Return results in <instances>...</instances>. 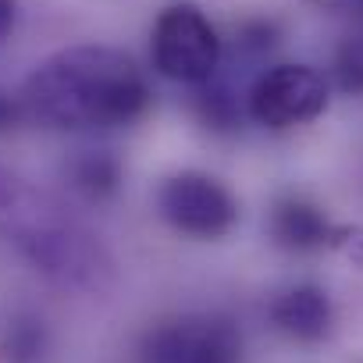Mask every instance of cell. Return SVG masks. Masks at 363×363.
Returning a JSON list of instances; mask_svg holds the SVG:
<instances>
[{
  "label": "cell",
  "mask_w": 363,
  "mask_h": 363,
  "mask_svg": "<svg viewBox=\"0 0 363 363\" xmlns=\"http://www.w3.org/2000/svg\"><path fill=\"white\" fill-rule=\"evenodd\" d=\"M0 235L15 242L36 271L65 285H96L107 271L100 242L47 193L0 167Z\"/></svg>",
  "instance_id": "cell-2"
},
{
  "label": "cell",
  "mask_w": 363,
  "mask_h": 363,
  "mask_svg": "<svg viewBox=\"0 0 363 363\" xmlns=\"http://www.w3.org/2000/svg\"><path fill=\"white\" fill-rule=\"evenodd\" d=\"M331 221L324 218V211L303 196H285L274 203L271 211V221H267V232L271 239L281 246V250H292V253H310V250H320L331 242Z\"/></svg>",
  "instance_id": "cell-8"
},
{
  "label": "cell",
  "mask_w": 363,
  "mask_h": 363,
  "mask_svg": "<svg viewBox=\"0 0 363 363\" xmlns=\"http://www.w3.org/2000/svg\"><path fill=\"white\" fill-rule=\"evenodd\" d=\"M331 250H338L342 257H349L352 264H363V228L359 225H342V228H331Z\"/></svg>",
  "instance_id": "cell-14"
},
{
  "label": "cell",
  "mask_w": 363,
  "mask_h": 363,
  "mask_svg": "<svg viewBox=\"0 0 363 363\" xmlns=\"http://www.w3.org/2000/svg\"><path fill=\"white\" fill-rule=\"evenodd\" d=\"M221 36L214 22L193 4V0H174L167 4L153 29H150V61L153 72L182 82V86H200L214 79L221 65Z\"/></svg>",
  "instance_id": "cell-3"
},
{
  "label": "cell",
  "mask_w": 363,
  "mask_h": 363,
  "mask_svg": "<svg viewBox=\"0 0 363 363\" xmlns=\"http://www.w3.org/2000/svg\"><path fill=\"white\" fill-rule=\"evenodd\" d=\"M18 22V0H0V43L15 33Z\"/></svg>",
  "instance_id": "cell-17"
},
{
  "label": "cell",
  "mask_w": 363,
  "mask_h": 363,
  "mask_svg": "<svg viewBox=\"0 0 363 363\" xmlns=\"http://www.w3.org/2000/svg\"><path fill=\"white\" fill-rule=\"evenodd\" d=\"M40 352H43V328H40V320H33V317L15 320L8 328V356L15 363H33Z\"/></svg>",
  "instance_id": "cell-12"
},
{
  "label": "cell",
  "mask_w": 363,
  "mask_h": 363,
  "mask_svg": "<svg viewBox=\"0 0 363 363\" xmlns=\"http://www.w3.org/2000/svg\"><path fill=\"white\" fill-rule=\"evenodd\" d=\"M160 218L189 239H221L239 221V200L221 178L203 171H178L157 189Z\"/></svg>",
  "instance_id": "cell-4"
},
{
  "label": "cell",
  "mask_w": 363,
  "mask_h": 363,
  "mask_svg": "<svg viewBox=\"0 0 363 363\" xmlns=\"http://www.w3.org/2000/svg\"><path fill=\"white\" fill-rule=\"evenodd\" d=\"M22 118H26V107H22V100H15V96H8V93H0V132L15 128Z\"/></svg>",
  "instance_id": "cell-16"
},
{
  "label": "cell",
  "mask_w": 363,
  "mask_h": 363,
  "mask_svg": "<svg viewBox=\"0 0 363 363\" xmlns=\"http://www.w3.org/2000/svg\"><path fill=\"white\" fill-rule=\"evenodd\" d=\"M242 335L225 317H174L139 345V363H239Z\"/></svg>",
  "instance_id": "cell-6"
},
{
  "label": "cell",
  "mask_w": 363,
  "mask_h": 363,
  "mask_svg": "<svg viewBox=\"0 0 363 363\" xmlns=\"http://www.w3.org/2000/svg\"><path fill=\"white\" fill-rule=\"evenodd\" d=\"M331 79L338 93L363 96V33H352L338 43L335 61H331Z\"/></svg>",
  "instance_id": "cell-11"
},
{
  "label": "cell",
  "mask_w": 363,
  "mask_h": 363,
  "mask_svg": "<svg viewBox=\"0 0 363 363\" xmlns=\"http://www.w3.org/2000/svg\"><path fill=\"white\" fill-rule=\"evenodd\" d=\"M153 104L143 68L114 47H68L26 79L22 107L47 128H128Z\"/></svg>",
  "instance_id": "cell-1"
},
{
  "label": "cell",
  "mask_w": 363,
  "mask_h": 363,
  "mask_svg": "<svg viewBox=\"0 0 363 363\" xmlns=\"http://www.w3.org/2000/svg\"><path fill=\"white\" fill-rule=\"evenodd\" d=\"M65 174L79 196L100 203V200H111L121 186V160L111 150H79L65 164Z\"/></svg>",
  "instance_id": "cell-9"
},
{
  "label": "cell",
  "mask_w": 363,
  "mask_h": 363,
  "mask_svg": "<svg viewBox=\"0 0 363 363\" xmlns=\"http://www.w3.org/2000/svg\"><path fill=\"white\" fill-rule=\"evenodd\" d=\"M274 36H278V29H274L271 22H264V18H253V22H242V26H239V47L250 50V54L267 50V47L274 43Z\"/></svg>",
  "instance_id": "cell-13"
},
{
  "label": "cell",
  "mask_w": 363,
  "mask_h": 363,
  "mask_svg": "<svg viewBox=\"0 0 363 363\" xmlns=\"http://www.w3.org/2000/svg\"><path fill=\"white\" fill-rule=\"evenodd\" d=\"M193 89H196V93H193V114L200 118L203 128L221 132V135L239 132L242 111H239V100H235V93H232L228 86L207 79V82H200V86H193Z\"/></svg>",
  "instance_id": "cell-10"
},
{
  "label": "cell",
  "mask_w": 363,
  "mask_h": 363,
  "mask_svg": "<svg viewBox=\"0 0 363 363\" xmlns=\"http://www.w3.org/2000/svg\"><path fill=\"white\" fill-rule=\"evenodd\" d=\"M331 299L324 289L317 285H296L289 292H281L274 303H271V320L274 328L292 338V342H303V345H313L320 342L328 331H331Z\"/></svg>",
  "instance_id": "cell-7"
},
{
  "label": "cell",
  "mask_w": 363,
  "mask_h": 363,
  "mask_svg": "<svg viewBox=\"0 0 363 363\" xmlns=\"http://www.w3.org/2000/svg\"><path fill=\"white\" fill-rule=\"evenodd\" d=\"M303 4H310V8H317V11H335V15L363 18V0H303Z\"/></svg>",
  "instance_id": "cell-15"
},
{
  "label": "cell",
  "mask_w": 363,
  "mask_h": 363,
  "mask_svg": "<svg viewBox=\"0 0 363 363\" xmlns=\"http://www.w3.org/2000/svg\"><path fill=\"white\" fill-rule=\"evenodd\" d=\"M324 111H328V79L310 65H274L253 82L246 96V114L271 132L310 125Z\"/></svg>",
  "instance_id": "cell-5"
}]
</instances>
